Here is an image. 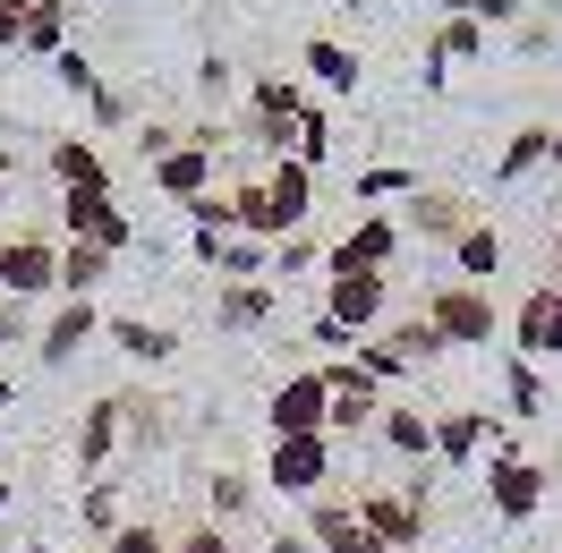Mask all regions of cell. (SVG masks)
Returning a JSON list of instances; mask_svg holds the SVG:
<instances>
[{
	"label": "cell",
	"mask_w": 562,
	"mask_h": 553,
	"mask_svg": "<svg viewBox=\"0 0 562 553\" xmlns=\"http://www.w3.org/2000/svg\"><path fill=\"white\" fill-rule=\"evenodd\" d=\"M0 298L35 307V298H60V230L52 222H9L0 230Z\"/></svg>",
	"instance_id": "1"
},
{
	"label": "cell",
	"mask_w": 562,
	"mask_h": 553,
	"mask_svg": "<svg viewBox=\"0 0 562 553\" xmlns=\"http://www.w3.org/2000/svg\"><path fill=\"white\" fill-rule=\"evenodd\" d=\"M418 315L443 332V349H486L494 332H503V315H494V290L486 281H426L418 290Z\"/></svg>",
	"instance_id": "2"
},
{
	"label": "cell",
	"mask_w": 562,
	"mask_h": 553,
	"mask_svg": "<svg viewBox=\"0 0 562 553\" xmlns=\"http://www.w3.org/2000/svg\"><path fill=\"white\" fill-rule=\"evenodd\" d=\"M52 230H60V239H77V247H103V256H128V247H137V222L120 213V196H111V188H69Z\"/></svg>",
	"instance_id": "3"
},
{
	"label": "cell",
	"mask_w": 562,
	"mask_h": 553,
	"mask_svg": "<svg viewBox=\"0 0 562 553\" xmlns=\"http://www.w3.org/2000/svg\"><path fill=\"white\" fill-rule=\"evenodd\" d=\"M384 307H392V273H358V264H324V315L367 341V332H384Z\"/></svg>",
	"instance_id": "4"
},
{
	"label": "cell",
	"mask_w": 562,
	"mask_h": 553,
	"mask_svg": "<svg viewBox=\"0 0 562 553\" xmlns=\"http://www.w3.org/2000/svg\"><path fill=\"white\" fill-rule=\"evenodd\" d=\"M299 111H307V94L290 86V77H247V103H239V128L247 145H265V154H290V137H299Z\"/></svg>",
	"instance_id": "5"
},
{
	"label": "cell",
	"mask_w": 562,
	"mask_h": 553,
	"mask_svg": "<svg viewBox=\"0 0 562 553\" xmlns=\"http://www.w3.org/2000/svg\"><path fill=\"white\" fill-rule=\"evenodd\" d=\"M546 494H554V477H546L528 451H512V443L486 451V503H494V519H512V528H520V519L546 511Z\"/></svg>",
	"instance_id": "6"
},
{
	"label": "cell",
	"mask_w": 562,
	"mask_h": 553,
	"mask_svg": "<svg viewBox=\"0 0 562 553\" xmlns=\"http://www.w3.org/2000/svg\"><path fill=\"white\" fill-rule=\"evenodd\" d=\"M358 519H367L392 553H418V537H426V477H409V485H358Z\"/></svg>",
	"instance_id": "7"
},
{
	"label": "cell",
	"mask_w": 562,
	"mask_h": 553,
	"mask_svg": "<svg viewBox=\"0 0 562 553\" xmlns=\"http://www.w3.org/2000/svg\"><path fill=\"white\" fill-rule=\"evenodd\" d=\"M324 417H333V383H324V366H290V375L273 383V400H265L273 443H290V435H324Z\"/></svg>",
	"instance_id": "8"
},
{
	"label": "cell",
	"mask_w": 562,
	"mask_h": 553,
	"mask_svg": "<svg viewBox=\"0 0 562 553\" xmlns=\"http://www.w3.org/2000/svg\"><path fill=\"white\" fill-rule=\"evenodd\" d=\"M307 545L316 553H392L367 519H358V485H324L307 503Z\"/></svg>",
	"instance_id": "9"
},
{
	"label": "cell",
	"mask_w": 562,
	"mask_h": 553,
	"mask_svg": "<svg viewBox=\"0 0 562 553\" xmlns=\"http://www.w3.org/2000/svg\"><path fill=\"white\" fill-rule=\"evenodd\" d=\"M324 383H333V417H324V435L341 443V435H375V417H384V383L375 375H358V358H333L324 366Z\"/></svg>",
	"instance_id": "10"
},
{
	"label": "cell",
	"mask_w": 562,
	"mask_h": 553,
	"mask_svg": "<svg viewBox=\"0 0 562 553\" xmlns=\"http://www.w3.org/2000/svg\"><path fill=\"white\" fill-rule=\"evenodd\" d=\"M265 485L316 503L324 485H333V435H290V443H273V451H265Z\"/></svg>",
	"instance_id": "11"
},
{
	"label": "cell",
	"mask_w": 562,
	"mask_h": 553,
	"mask_svg": "<svg viewBox=\"0 0 562 553\" xmlns=\"http://www.w3.org/2000/svg\"><path fill=\"white\" fill-rule=\"evenodd\" d=\"M512 358H528V366L562 358V281H537L520 298V315H512Z\"/></svg>",
	"instance_id": "12"
},
{
	"label": "cell",
	"mask_w": 562,
	"mask_h": 553,
	"mask_svg": "<svg viewBox=\"0 0 562 553\" xmlns=\"http://www.w3.org/2000/svg\"><path fill=\"white\" fill-rule=\"evenodd\" d=\"M324 264H358V273H392L401 264V213H358L341 239L324 247Z\"/></svg>",
	"instance_id": "13"
},
{
	"label": "cell",
	"mask_w": 562,
	"mask_h": 553,
	"mask_svg": "<svg viewBox=\"0 0 562 553\" xmlns=\"http://www.w3.org/2000/svg\"><path fill=\"white\" fill-rule=\"evenodd\" d=\"M469 222H486V213L469 205L460 188H426V179H418V196L401 205V230H418V239H435V247H452Z\"/></svg>",
	"instance_id": "14"
},
{
	"label": "cell",
	"mask_w": 562,
	"mask_h": 553,
	"mask_svg": "<svg viewBox=\"0 0 562 553\" xmlns=\"http://www.w3.org/2000/svg\"><path fill=\"white\" fill-rule=\"evenodd\" d=\"M120 451H128V435H120V392H103V400L77 409V477H103Z\"/></svg>",
	"instance_id": "15"
},
{
	"label": "cell",
	"mask_w": 562,
	"mask_h": 553,
	"mask_svg": "<svg viewBox=\"0 0 562 553\" xmlns=\"http://www.w3.org/2000/svg\"><path fill=\"white\" fill-rule=\"evenodd\" d=\"M94 332H103V307H94V298H60L52 324L35 332V358L43 366H77V349L94 341Z\"/></svg>",
	"instance_id": "16"
},
{
	"label": "cell",
	"mask_w": 562,
	"mask_h": 553,
	"mask_svg": "<svg viewBox=\"0 0 562 553\" xmlns=\"http://www.w3.org/2000/svg\"><path fill=\"white\" fill-rule=\"evenodd\" d=\"M494 451V417L486 409H435V469H469Z\"/></svg>",
	"instance_id": "17"
},
{
	"label": "cell",
	"mask_w": 562,
	"mask_h": 553,
	"mask_svg": "<svg viewBox=\"0 0 562 553\" xmlns=\"http://www.w3.org/2000/svg\"><path fill=\"white\" fill-rule=\"evenodd\" d=\"M273 315H281L273 281H222V290H213V332H265Z\"/></svg>",
	"instance_id": "18"
},
{
	"label": "cell",
	"mask_w": 562,
	"mask_h": 553,
	"mask_svg": "<svg viewBox=\"0 0 562 553\" xmlns=\"http://www.w3.org/2000/svg\"><path fill=\"white\" fill-rule=\"evenodd\" d=\"M375 443L392 451V460H409V469H435V417L426 409H401V400H384V417H375Z\"/></svg>",
	"instance_id": "19"
},
{
	"label": "cell",
	"mask_w": 562,
	"mask_h": 553,
	"mask_svg": "<svg viewBox=\"0 0 562 553\" xmlns=\"http://www.w3.org/2000/svg\"><path fill=\"white\" fill-rule=\"evenodd\" d=\"M213 162H222V145H179V154H162V162H154V188L188 213V205L213 188Z\"/></svg>",
	"instance_id": "20"
},
{
	"label": "cell",
	"mask_w": 562,
	"mask_h": 553,
	"mask_svg": "<svg viewBox=\"0 0 562 553\" xmlns=\"http://www.w3.org/2000/svg\"><path fill=\"white\" fill-rule=\"evenodd\" d=\"M546 162H562V128H554V120H528V128H512V145L494 154V188L546 171Z\"/></svg>",
	"instance_id": "21"
},
{
	"label": "cell",
	"mask_w": 562,
	"mask_h": 553,
	"mask_svg": "<svg viewBox=\"0 0 562 553\" xmlns=\"http://www.w3.org/2000/svg\"><path fill=\"white\" fill-rule=\"evenodd\" d=\"M265 196H273V213H281V230H307L316 222V171L307 162H265Z\"/></svg>",
	"instance_id": "22"
},
{
	"label": "cell",
	"mask_w": 562,
	"mask_h": 553,
	"mask_svg": "<svg viewBox=\"0 0 562 553\" xmlns=\"http://www.w3.org/2000/svg\"><path fill=\"white\" fill-rule=\"evenodd\" d=\"M43 171H52L60 196H69V188H111V162H103V145H94V137H52Z\"/></svg>",
	"instance_id": "23"
},
{
	"label": "cell",
	"mask_w": 562,
	"mask_h": 553,
	"mask_svg": "<svg viewBox=\"0 0 562 553\" xmlns=\"http://www.w3.org/2000/svg\"><path fill=\"white\" fill-rule=\"evenodd\" d=\"M299 60H307V77L333 86V94H358V77H367V60H358L341 35H307V43H299Z\"/></svg>",
	"instance_id": "24"
},
{
	"label": "cell",
	"mask_w": 562,
	"mask_h": 553,
	"mask_svg": "<svg viewBox=\"0 0 562 553\" xmlns=\"http://www.w3.org/2000/svg\"><path fill=\"white\" fill-rule=\"evenodd\" d=\"M120 435H128V451H162V443H171V400L120 392Z\"/></svg>",
	"instance_id": "25"
},
{
	"label": "cell",
	"mask_w": 562,
	"mask_h": 553,
	"mask_svg": "<svg viewBox=\"0 0 562 553\" xmlns=\"http://www.w3.org/2000/svg\"><path fill=\"white\" fill-rule=\"evenodd\" d=\"M103 332H111L120 349H128L137 366H162V358L179 349V332H171V324H145V315H103Z\"/></svg>",
	"instance_id": "26"
},
{
	"label": "cell",
	"mask_w": 562,
	"mask_h": 553,
	"mask_svg": "<svg viewBox=\"0 0 562 553\" xmlns=\"http://www.w3.org/2000/svg\"><path fill=\"white\" fill-rule=\"evenodd\" d=\"M452 273L460 281H494L503 273V230H494V222H469V230L452 239Z\"/></svg>",
	"instance_id": "27"
},
{
	"label": "cell",
	"mask_w": 562,
	"mask_h": 553,
	"mask_svg": "<svg viewBox=\"0 0 562 553\" xmlns=\"http://www.w3.org/2000/svg\"><path fill=\"white\" fill-rule=\"evenodd\" d=\"M111 264L120 256H103V247H77V239H60V298H94L111 281Z\"/></svg>",
	"instance_id": "28"
},
{
	"label": "cell",
	"mask_w": 562,
	"mask_h": 553,
	"mask_svg": "<svg viewBox=\"0 0 562 553\" xmlns=\"http://www.w3.org/2000/svg\"><path fill=\"white\" fill-rule=\"evenodd\" d=\"M409 196H418V171H409V162H375V171H358V213L409 205Z\"/></svg>",
	"instance_id": "29"
},
{
	"label": "cell",
	"mask_w": 562,
	"mask_h": 553,
	"mask_svg": "<svg viewBox=\"0 0 562 553\" xmlns=\"http://www.w3.org/2000/svg\"><path fill=\"white\" fill-rule=\"evenodd\" d=\"M256 485H265V477H247V469H213L205 519H222V528H231V519H247V511H256Z\"/></svg>",
	"instance_id": "30"
},
{
	"label": "cell",
	"mask_w": 562,
	"mask_h": 553,
	"mask_svg": "<svg viewBox=\"0 0 562 553\" xmlns=\"http://www.w3.org/2000/svg\"><path fill=\"white\" fill-rule=\"evenodd\" d=\"M18 52L60 60V52H69V9H26V35H18Z\"/></svg>",
	"instance_id": "31"
},
{
	"label": "cell",
	"mask_w": 562,
	"mask_h": 553,
	"mask_svg": "<svg viewBox=\"0 0 562 553\" xmlns=\"http://www.w3.org/2000/svg\"><path fill=\"white\" fill-rule=\"evenodd\" d=\"M426 43H435L452 69H460V60H486V26H477V18H435V35H426Z\"/></svg>",
	"instance_id": "32"
},
{
	"label": "cell",
	"mask_w": 562,
	"mask_h": 553,
	"mask_svg": "<svg viewBox=\"0 0 562 553\" xmlns=\"http://www.w3.org/2000/svg\"><path fill=\"white\" fill-rule=\"evenodd\" d=\"M316 264H324V239H316V222H307V230H290V239L273 247V290L299 281V273H316Z\"/></svg>",
	"instance_id": "33"
},
{
	"label": "cell",
	"mask_w": 562,
	"mask_h": 553,
	"mask_svg": "<svg viewBox=\"0 0 562 553\" xmlns=\"http://www.w3.org/2000/svg\"><path fill=\"white\" fill-rule=\"evenodd\" d=\"M503 392H512V409H520V417H546V375H537L528 358H503Z\"/></svg>",
	"instance_id": "34"
},
{
	"label": "cell",
	"mask_w": 562,
	"mask_h": 553,
	"mask_svg": "<svg viewBox=\"0 0 562 553\" xmlns=\"http://www.w3.org/2000/svg\"><path fill=\"white\" fill-rule=\"evenodd\" d=\"M196 94L222 111L231 94H239V60H231V52H205V60H196Z\"/></svg>",
	"instance_id": "35"
},
{
	"label": "cell",
	"mask_w": 562,
	"mask_h": 553,
	"mask_svg": "<svg viewBox=\"0 0 562 553\" xmlns=\"http://www.w3.org/2000/svg\"><path fill=\"white\" fill-rule=\"evenodd\" d=\"M324 154H333V120L307 103V111H299V137H290V162H307V171H316Z\"/></svg>",
	"instance_id": "36"
},
{
	"label": "cell",
	"mask_w": 562,
	"mask_h": 553,
	"mask_svg": "<svg viewBox=\"0 0 562 553\" xmlns=\"http://www.w3.org/2000/svg\"><path fill=\"white\" fill-rule=\"evenodd\" d=\"M120 528H128V511H120V494H111V485H86V537H94V545H111Z\"/></svg>",
	"instance_id": "37"
},
{
	"label": "cell",
	"mask_w": 562,
	"mask_h": 553,
	"mask_svg": "<svg viewBox=\"0 0 562 553\" xmlns=\"http://www.w3.org/2000/svg\"><path fill=\"white\" fill-rule=\"evenodd\" d=\"M435 9H443V18H477L486 35H494V26H520V18H528L520 0H435Z\"/></svg>",
	"instance_id": "38"
},
{
	"label": "cell",
	"mask_w": 562,
	"mask_h": 553,
	"mask_svg": "<svg viewBox=\"0 0 562 553\" xmlns=\"http://www.w3.org/2000/svg\"><path fill=\"white\" fill-rule=\"evenodd\" d=\"M188 222H196V230H213V239H231V230H239V205H231V188H205V196L188 205Z\"/></svg>",
	"instance_id": "39"
},
{
	"label": "cell",
	"mask_w": 562,
	"mask_h": 553,
	"mask_svg": "<svg viewBox=\"0 0 562 553\" xmlns=\"http://www.w3.org/2000/svg\"><path fill=\"white\" fill-rule=\"evenodd\" d=\"M179 145H188V128H171V120H145V128H137V162L154 171V162H162V154H179Z\"/></svg>",
	"instance_id": "40"
},
{
	"label": "cell",
	"mask_w": 562,
	"mask_h": 553,
	"mask_svg": "<svg viewBox=\"0 0 562 553\" xmlns=\"http://www.w3.org/2000/svg\"><path fill=\"white\" fill-rule=\"evenodd\" d=\"M171 553H239V545H231L222 519H196V528H179V537H171Z\"/></svg>",
	"instance_id": "41"
},
{
	"label": "cell",
	"mask_w": 562,
	"mask_h": 553,
	"mask_svg": "<svg viewBox=\"0 0 562 553\" xmlns=\"http://www.w3.org/2000/svg\"><path fill=\"white\" fill-rule=\"evenodd\" d=\"M103 553H171V537H162L154 519H128V528H120V537H111Z\"/></svg>",
	"instance_id": "42"
},
{
	"label": "cell",
	"mask_w": 562,
	"mask_h": 553,
	"mask_svg": "<svg viewBox=\"0 0 562 553\" xmlns=\"http://www.w3.org/2000/svg\"><path fill=\"white\" fill-rule=\"evenodd\" d=\"M52 77H60V86H69V94H94V86H103V77H94V60H86V52H60V60H52Z\"/></svg>",
	"instance_id": "43"
},
{
	"label": "cell",
	"mask_w": 562,
	"mask_h": 553,
	"mask_svg": "<svg viewBox=\"0 0 562 553\" xmlns=\"http://www.w3.org/2000/svg\"><path fill=\"white\" fill-rule=\"evenodd\" d=\"M18 341H35V315L18 307V298H0V349H18Z\"/></svg>",
	"instance_id": "44"
},
{
	"label": "cell",
	"mask_w": 562,
	"mask_h": 553,
	"mask_svg": "<svg viewBox=\"0 0 562 553\" xmlns=\"http://www.w3.org/2000/svg\"><path fill=\"white\" fill-rule=\"evenodd\" d=\"M512 43H520V52H546V43H562V26H554V18H520Z\"/></svg>",
	"instance_id": "45"
},
{
	"label": "cell",
	"mask_w": 562,
	"mask_h": 553,
	"mask_svg": "<svg viewBox=\"0 0 562 553\" xmlns=\"http://www.w3.org/2000/svg\"><path fill=\"white\" fill-rule=\"evenodd\" d=\"M86 103H94V120H103V128H120V120H128V94H120V86H94Z\"/></svg>",
	"instance_id": "46"
},
{
	"label": "cell",
	"mask_w": 562,
	"mask_h": 553,
	"mask_svg": "<svg viewBox=\"0 0 562 553\" xmlns=\"http://www.w3.org/2000/svg\"><path fill=\"white\" fill-rule=\"evenodd\" d=\"M18 35H26V9H18V0H0V52H18Z\"/></svg>",
	"instance_id": "47"
},
{
	"label": "cell",
	"mask_w": 562,
	"mask_h": 553,
	"mask_svg": "<svg viewBox=\"0 0 562 553\" xmlns=\"http://www.w3.org/2000/svg\"><path fill=\"white\" fill-rule=\"evenodd\" d=\"M418 77H426V86H452V60H443V52L426 43V52H418Z\"/></svg>",
	"instance_id": "48"
},
{
	"label": "cell",
	"mask_w": 562,
	"mask_h": 553,
	"mask_svg": "<svg viewBox=\"0 0 562 553\" xmlns=\"http://www.w3.org/2000/svg\"><path fill=\"white\" fill-rule=\"evenodd\" d=\"M265 553H316V545H307V528H281V537H273Z\"/></svg>",
	"instance_id": "49"
},
{
	"label": "cell",
	"mask_w": 562,
	"mask_h": 553,
	"mask_svg": "<svg viewBox=\"0 0 562 553\" xmlns=\"http://www.w3.org/2000/svg\"><path fill=\"white\" fill-rule=\"evenodd\" d=\"M546 281H562V230H554V256H546Z\"/></svg>",
	"instance_id": "50"
},
{
	"label": "cell",
	"mask_w": 562,
	"mask_h": 553,
	"mask_svg": "<svg viewBox=\"0 0 562 553\" xmlns=\"http://www.w3.org/2000/svg\"><path fill=\"white\" fill-rule=\"evenodd\" d=\"M9 171H18V154H9V145H0V179H9Z\"/></svg>",
	"instance_id": "51"
},
{
	"label": "cell",
	"mask_w": 562,
	"mask_h": 553,
	"mask_svg": "<svg viewBox=\"0 0 562 553\" xmlns=\"http://www.w3.org/2000/svg\"><path fill=\"white\" fill-rule=\"evenodd\" d=\"M18 9H69V0H18Z\"/></svg>",
	"instance_id": "52"
},
{
	"label": "cell",
	"mask_w": 562,
	"mask_h": 553,
	"mask_svg": "<svg viewBox=\"0 0 562 553\" xmlns=\"http://www.w3.org/2000/svg\"><path fill=\"white\" fill-rule=\"evenodd\" d=\"M0 511H9V477H0Z\"/></svg>",
	"instance_id": "53"
},
{
	"label": "cell",
	"mask_w": 562,
	"mask_h": 553,
	"mask_svg": "<svg viewBox=\"0 0 562 553\" xmlns=\"http://www.w3.org/2000/svg\"><path fill=\"white\" fill-rule=\"evenodd\" d=\"M554 26H562V0H554Z\"/></svg>",
	"instance_id": "54"
},
{
	"label": "cell",
	"mask_w": 562,
	"mask_h": 553,
	"mask_svg": "<svg viewBox=\"0 0 562 553\" xmlns=\"http://www.w3.org/2000/svg\"><path fill=\"white\" fill-rule=\"evenodd\" d=\"M26 553H52V545H26Z\"/></svg>",
	"instance_id": "55"
}]
</instances>
